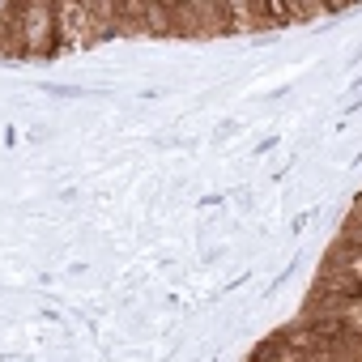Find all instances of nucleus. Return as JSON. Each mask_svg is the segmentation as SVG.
<instances>
[{
    "label": "nucleus",
    "instance_id": "nucleus-1",
    "mask_svg": "<svg viewBox=\"0 0 362 362\" xmlns=\"http://www.w3.org/2000/svg\"><path fill=\"white\" fill-rule=\"evenodd\" d=\"M52 30H56L52 0H22V56L52 52Z\"/></svg>",
    "mask_w": 362,
    "mask_h": 362
},
{
    "label": "nucleus",
    "instance_id": "nucleus-2",
    "mask_svg": "<svg viewBox=\"0 0 362 362\" xmlns=\"http://www.w3.org/2000/svg\"><path fill=\"white\" fill-rule=\"evenodd\" d=\"M345 5H349V0H324V9H328V13H337V9H345Z\"/></svg>",
    "mask_w": 362,
    "mask_h": 362
}]
</instances>
